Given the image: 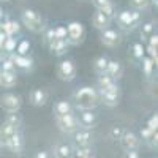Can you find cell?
Listing matches in <instances>:
<instances>
[{
	"label": "cell",
	"mask_w": 158,
	"mask_h": 158,
	"mask_svg": "<svg viewBox=\"0 0 158 158\" xmlns=\"http://www.w3.org/2000/svg\"><path fill=\"white\" fill-rule=\"evenodd\" d=\"M15 63L16 70H21V71H32L33 67H35V62L30 56H21V54H16V52H11L8 54Z\"/></svg>",
	"instance_id": "obj_13"
},
{
	"label": "cell",
	"mask_w": 158,
	"mask_h": 158,
	"mask_svg": "<svg viewBox=\"0 0 158 158\" xmlns=\"http://www.w3.org/2000/svg\"><path fill=\"white\" fill-rule=\"evenodd\" d=\"M24 147H25L24 135H22V131L19 130V131H16V133L8 139V142L5 144L3 149H8L13 155H21L24 152Z\"/></svg>",
	"instance_id": "obj_12"
},
{
	"label": "cell",
	"mask_w": 158,
	"mask_h": 158,
	"mask_svg": "<svg viewBox=\"0 0 158 158\" xmlns=\"http://www.w3.org/2000/svg\"><path fill=\"white\" fill-rule=\"evenodd\" d=\"M46 48L51 51L52 56H56V57H63V56L68 52L70 44H68L67 40H63V38H56V36H54V38H52L51 41H49V44H48Z\"/></svg>",
	"instance_id": "obj_14"
},
{
	"label": "cell",
	"mask_w": 158,
	"mask_h": 158,
	"mask_svg": "<svg viewBox=\"0 0 158 158\" xmlns=\"http://www.w3.org/2000/svg\"><path fill=\"white\" fill-rule=\"evenodd\" d=\"M30 51H32V43L29 40H21V41H18L16 49H15L16 54H21V56H30Z\"/></svg>",
	"instance_id": "obj_28"
},
{
	"label": "cell",
	"mask_w": 158,
	"mask_h": 158,
	"mask_svg": "<svg viewBox=\"0 0 158 158\" xmlns=\"http://www.w3.org/2000/svg\"><path fill=\"white\" fill-rule=\"evenodd\" d=\"M57 77L63 82H71L76 79L77 70H76V65L71 59H63L57 63V68H56Z\"/></svg>",
	"instance_id": "obj_7"
},
{
	"label": "cell",
	"mask_w": 158,
	"mask_h": 158,
	"mask_svg": "<svg viewBox=\"0 0 158 158\" xmlns=\"http://www.w3.org/2000/svg\"><path fill=\"white\" fill-rule=\"evenodd\" d=\"M100 104L98 89L92 85L77 87L73 94V106L79 111L82 109H95Z\"/></svg>",
	"instance_id": "obj_1"
},
{
	"label": "cell",
	"mask_w": 158,
	"mask_h": 158,
	"mask_svg": "<svg viewBox=\"0 0 158 158\" xmlns=\"http://www.w3.org/2000/svg\"><path fill=\"white\" fill-rule=\"evenodd\" d=\"M146 127H149L150 130H158V114H153V115H150V118L147 120Z\"/></svg>",
	"instance_id": "obj_41"
},
{
	"label": "cell",
	"mask_w": 158,
	"mask_h": 158,
	"mask_svg": "<svg viewBox=\"0 0 158 158\" xmlns=\"http://www.w3.org/2000/svg\"><path fill=\"white\" fill-rule=\"evenodd\" d=\"M22 108V97L18 94H3L0 97V109H2L5 114L10 112H19Z\"/></svg>",
	"instance_id": "obj_8"
},
{
	"label": "cell",
	"mask_w": 158,
	"mask_h": 158,
	"mask_svg": "<svg viewBox=\"0 0 158 158\" xmlns=\"http://www.w3.org/2000/svg\"><path fill=\"white\" fill-rule=\"evenodd\" d=\"M104 74H108L109 77H112L114 81H118V79H122V76H123V65L118 60H111L109 59Z\"/></svg>",
	"instance_id": "obj_18"
},
{
	"label": "cell",
	"mask_w": 158,
	"mask_h": 158,
	"mask_svg": "<svg viewBox=\"0 0 158 158\" xmlns=\"http://www.w3.org/2000/svg\"><path fill=\"white\" fill-rule=\"evenodd\" d=\"M108 62H109V59H108L106 56H100V57H97V59L94 60V71H95L97 76H98V74H103L104 71H106Z\"/></svg>",
	"instance_id": "obj_27"
},
{
	"label": "cell",
	"mask_w": 158,
	"mask_h": 158,
	"mask_svg": "<svg viewBox=\"0 0 158 158\" xmlns=\"http://www.w3.org/2000/svg\"><path fill=\"white\" fill-rule=\"evenodd\" d=\"M128 3H130L131 10H138V11H146L150 8L149 0H128Z\"/></svg>",
	"instance_id": "obj_32"
},
{
	"label": "cell",
	"mask_w": 158,
	"mask_h": 158,
	"mask_svg": "<svg viewBox=\"0 0 158 158\" xmlns=\"http://www.w3.org/2000/svg\"><path fill=\"white\" fill-rule=\"evenodd\" d=\"M118 142H120V147H122L123 152H128V150H139L141 144H142L141 138H139L136 133H133V131H123V135H122L120 139H118Z\"/></svg>",
	"instance_id": "obj_10"
},
{
	"label": "cell",
	"mask_w": 158,
	"mask_h": 158,
	"mask_svg": "<svg viewBox=\"0 0 158 158\" xmlns=\"http://www.w3.org/2000/svg\"><path fill=\"white\" fill-rule=\"evenodd\" d=\"M139 27H141V32H139V36H141V40H142V41H146L147 43V40L155 33V24L152 22V21H149V22H141V25H139Z\"/></svg>",
	"instance_id": "obj_25"
},
{
	"label": "cell",
	"mask_w": 158,
	"mask_h": 158,
	"mask_svg": "<svg viewBox=\"0 0 158 158\" xmlns=\"http://www.w3.org/2000/svg\"><path fill=\"white\" fill-rule=\"evenodd\" d=\"M0 2H8V0H0Z\"/></svg>",
	"instance_id": "obj_50"
},
{
	"label": "cell",
	"mask_w": 158,
	"mask_h": 158,
	"mask_svg": "<svg viewBox=\"0 0 158 158\" xmlns=\"http://www.w3.org/2000/svg\"><path fill=\"white\" fill-rule=\"evenodd\" d=\"M0 74H2V68H0Z\"/></svg>",
	"instance_id": "obj_51"
},
{
	"label": "cell",
	"mask_w": 158,
	"mask_h": 158,
	"mask_svg": "<svg viewBox=\"0 0 158 158\" xmlns=\"http://www.w3.org/2000/svg\"><path fill=\"white\" fill-rule=\"evenodd\" d=\"M114 19H117V25L122 32L130 33L141 25L142 13L138 11V10H122L118 15H115Z\"/></svg>",
	"instance_id": "obj_2"
},
{
	"label": "cell",
	"mask_w": 158,
	"mask_h": 158,
	"mask_svg": "<svg viewBox=\"0 0 158 158\" xmlns=\"http://www.w3.org/2000/svg\"><path fill=\"white\" fill-rule=\"evenodd\" d=\"M5 122H8V123H11L13 127H16V128H22V117H21V114L19 112H10V114H6V118H5Z\"/></svg>",
	"instance_id": "obj_31"
},
{
	"label": "cell",
	"mask_w": 158,
	"mask_h": 158,
	"mask_svg": "<svg viewBox=\"0 0 158 158\" xmlns=\"http://www.w3.org/2000/svg\"><path fill=\"white\" fill-rule=\"evenodd\" d=\"M77 120H79L81 128L94 130L98 125V115L94 112V109H82V111H79Z\"/></svg>",
	"instance_id": "obj_11"
},
{
	"label": "cell",
	"mask_w": 158,
	"mask_h": 158,
	"mask_svg": "<svg viewBox=\"0 0 158 158\" xmlns=\"http://www.w3.org/2000/svg\"><path fill=\"white\" fill-rule=\"evenodd\" d=\"M73 111H74V106H73L70 101H67V100H60V101H57L54 106H52V114H54V117L70 114Z\"/></svg>",
	"instance_id": "obj_23"
},
{
	"label": "cell",
	"mask_w": 158,
	"mask_h": 158,
	"mask_svg": "<svg viewBox=\"0 0 158 158\" xmlns=\"http://www.w3.org/2000/svg\"><path fill=\"white\" fill-rule=\"evenodd\" d=\"M18 84V71L13 70V71H3L0 74V87L3 89H13Z\"/></svg>",
	"instance_id": "obj_19"
},
{
	"label": "cell",
	"mask_w": 158,
	"mask_h": 158,
	"mask_svg": "<svg viewBox=\"0 0 158 158\" xmlns=\"http://www.w3.org/2000/svg\"><path fill=\"white\" fill-rule=\"evenodd\" d=\"M18 41H19V40H18L16 36H6V38H5V41H3V48H2V51L5 52V54H11V52H15Z\"/></svg>",
	"instance_id": "obj_30"
},
{
	"label": "cell",
	"mask_w": 158,
	"mask_h": 158,
	"mask_svg": "<svg viewBox=\"0 0 158 158\" xmlns=\"http://www.w3.org/2000/svg\"><path fill=\"white\" fill-rule=\"evenodd\" d=\"M52 155L57 158H68L73 155V146H70L67 142H59L52 149Z\"/></svg>",
	"instance_id": "obj_24"
},
{
	"label": "cell",
	"mask_w": 158,
	"mask_h": 158,
	"mask_svg": "<svg viewBox=\"0 0 158 158\" xmlns=\"http://www.w3.org/2000/svg\"><path fill=\"white\" fill-rule=\"evenodd\" d=\"M35 156H36V158H48V156H49V153H48L46 150H41V152L35 153Z\"/></svg>",
	"instance_id": "obj_46"
},
{
	"label": "cell",
	"mask_w": 158,
	"mask_h": 158,
	"mask_svg": "<svg viewBox=\"0 0 158 158\" xmlns=\"http://www.w3.org/2000/svg\"><path fill=\"white\" fill-rule=\"evenodd\" d=\"M0 30L5 32L6 36H16L21 32V24L15 19H10L6 15L2 19V24H0Z\"/></svg>",
	"instance_id": "obj_17"
},
{
	"label": "cell",
	"mask_w": 158,
	"mask_h": 158,
	"mask_svg": "<svg viewBox=\"0 0 158 158\" xmlns=\"http://www.w3.org/2000/svg\"><path fill=\"white\" fill-rule=\"evenodd\" d=\"M0 24H2V21H0Z\"/></svg>",
	"instance_id": "obj_52"
},
{
	"label": "cell",
	"mask_w": 158,
	"mask_h": 158,
	"mask_svg": "<svg viewBox=\"0 0 158 158\" xmlns=\"http://www.w3.org/2000/svg\"><path fill=\"white\" fill-rule=\"evenodd\" d=\"M54 120H56L57 128L62 131L63 135H73L76 130L81 128L79 120H77V115L74 112L65 114V115H57V117H54Z\"/></svg>",
	"instance_id": "obj_6"
},
{
	"label": "cell",
	"mask_w": 158,
	"mask_h": 158,
	"mask_svg": "<svg viewBox=\"0 0 158 158\" xmlns=\"http://www.w3.org/2000/svg\"><path fill=\"white\" fill-rule=\"evenodd\" d=\"M0 68H2L3 71H13V70H16L15 63H13V60H11V57L8 54H5L2 59H0Z\"/></svg>",
	"instance_id": "obj_33"
},
{
	"label": "cell",
	"mask_w": 158,
	"mask_h": 158,
	"mask_svg": "<svg viewBox=\"0 0 158 158\" xmlns=\"http://www.w3.org/2000/svg\"><path fill=\"white\" fill-rule=\"evenodd\" d=\"M123 131H125V130H123L122 127H117V125L112 127V128L109 130V139H111V141H118V139L122 138Z\"/></svg>",
	"instance_id": "obj_35"
},
{
	"label": "cell",
	"mask_w": 158,
	"mask_h": 158,
	"mask_svg": "<svg viewBox=\"0 0 158 158\" xmlns=\"http://www.w3.org/2000/svg\"><path fill=\"white\" fill-rule=\"evenodd\" d=\"M125 155H127L128 158H139L138 150H128V152H125Z\"/></svg>",
	"instance_id": "obj_44"
},
{
	"label": "cell",
	"mask_w": 158,
	"mask_h": 158,
	"mask_svg": "<svg viewBox=\"0 0 158 158\" xmlns=\"http://www.w3.org/2000/svg\"><path fill=\"white\" fill-rule=\"evenodd\" d=\"M98 95H100V103L104 104L106 108L118 106L122 98V90H120V85H118V81H114L106 87L98 89Z\"/></svg>",
	"instance_id": "obj_4"
},
{
	"label": "cell",
	"mask_w": 158,
	"mask_h": 158,
	"mask_svg": "<svg viewBox=\"0 0 158 158\" xmlns=\"http://www.w3.org/2000/svg\"><path fill=\"white\" fill-rule=\"evenodd\" d=\"M100 11L103 13V15H106V16L112 21V19L115 18V15H117V6H115V3H114V2H111V3H108L106 6H103Z\"/></svg>",
	"instance_id": "obj_34"
},
{
	"label": "cell",
	"mask_w": 158,
	"mask_h": 158,
	"mask_svg": "<svg viewBox=\"0 0 158 158\" xmlns=\"http://www.w3.org/2000/svg\"><path fill=\"white\" fill-rule=\"evenodd\" d=\"M2 149H3V147H2V144H0V153H2Z\"/></svg>",
	"instance_id": "obj_49"
},
{
	"label": "cell",
	"mask_w": 158,
	"mask_h": 158,
	"mask_svg": "<svg viewBox=\"0 0 158 158\" xmlns=\"http://www.w3.org/2000/svg\"><path fill=\"white\" fill-rule=\"evenodd\" d=\"M147 44H150V46H153V48H158V35H156V32L147 40Z\"/></svg>",
	"instance_id": "obj_43"
},
{
	"label": "cell",
	"mask_w": 158,
	"mask_h": 158,
	"mask_svg": "<svg viewBox=\"0 0 158 158\" xmlns=\"http://www.w3.org/2000/svg\"><path fill=\"white\" fill-rule=\"evenodd\" d=\"M111 2H112V0H92V5H94L97 10H101L103 6H106Z\"/></svg>",
	"instance_id": "obj_42"
},
{
	"label": "cell",
	"mask_w": 158,
	"mask_h": 158,
	"mask_svg": "<svg viewBox=\"0 0 158 158\" xmlns=\"http://www.w3.org/2000/svg\"><path fill=\"white\" fill-rule=\"evenodd\" d=\"M41 35H43V43H44V46H48L49 41L54 38V29H52V27H46V29L41 32Z\"/></svg>",
	"instance_id": "obj_37"
},
{
	"label": "cell",
	"mask_w": 158,
	"mask_h": 158,
	"mask_svg": "<svg viewBox=\"0 0 158 158\" xmlns=\"http://www.w3.org/2000/svg\"><path fill=\"white\" fill-rule=\"evenodd\" d=\"M16 131H19V128L13 127L11 123L3 120V123L0 125V144H2V147H5V144L8 142V139L15 135Z\"/></svg>",
	"instance_id": "obj_22"
},
{
	"label": "cell",
	"mask_w": 158,
	"mask_h": 158,
	"mask_svg": "<svg viewBox=\"0 0 158 158\" xmlns=\"http://www.w3.org/2000/svg\"><path fill=\"white\" fill-rule=\"evenodd\" d=\"M71 136H73V147H76V146H87V144H92V141H94L92 130H85V128L76 130Z\"/></svg>",
	"instance_id": "obj_15"
},
{
	"label": "cell",
	"mask_w": 158,
	"mask_h": 158,
	"mask_svg": "<svg viewBox=\"0 0 158 158\" xmlns=\"http://www.w3.org/2000/svg\"><path fill=\"white\" fill-rule=\"evenodd\" d=\"M92 25H94L97 30H103V29H106L111 25V19L106 15H103L100 10H97L94 13V16H92Z\"/></svg>",
	"instance_id": "obj_21"
},
{
	"label": "cell",
	"mask_w": 158,
	"mask_h": 158,
	"mask_svg": "<svg viewBox=\"0 0 158 158\" xmlns=\"http://www.w3.org/2000/svg\"><path fill=\"white\" fill-rule=\"evenodd\" d=\"M155 131H156V130H150L149 127H142L141 131H139V138H141V141H142V142H146V141L155 133Z\"/></svg>",
	"instance_id": "obj_38"
},
{
	"label": "cell",
	"mask_w": 158,
	"mask_h": 158,
	"mask_svg": "<svg viewBox=\"0 0 158 158\" xmlns=\"http://www.w3.org/2000/svg\"><path fill=\"white\" fill-rule=\"evenodd\" d=\"M21 22L25 29H27L29 32L32 33H41L48 25H46V21L44 18L40 15L38 11L32 10V8H27V10H24L21 13Z\"/></svg>",
	"instance_id": "obj_3"
},
{
	"label": "cell",
	"mask_w": 158,
	"mask_h": 158,
	"mask_svg": "<svg viewBox=\"0 0 158 158\" xmlns=\"http://www.w3.org/2000/svg\"><path fill=\"white\" fill-rule=\"evenodd\" d=\"M5 38H6V33L0 30V51H2V48H3V41H5Z\"/></svg>",
	"instance_id": "obj_45"
},
{
	"label": "cell",
	"mask_w": 158,
	"mask_h": 158,
	"mask_svg": "<svg viewBox=\"0 0 158 158\" xmlns=\"http://www.w3.org/2000/svg\"><path fill=\"white\" fill-rule=\"evenodd\" d=\"M146 144H147L150 149H155L156 150V147H158V131H155V133L146 141Z\"/></svg>",
	"instance_id": "obj_40"
},
{
	"label": "cell",
	"mask_w": 158,
	"mask_h": 158,
	"mask_svg": "<svg viewBox=\"0 0 158 158\" xmlns=\"http://www.w3.org/2000/svg\"><path fill=\"white\" fill-rule=\"evenodd\" d=\"M144 48L146 46L142 43H133V46H131V56H133V59L136 62H141V59L146 56V49Z\"/></svg>",
	"instance_id": "obj_29"
},
{
	"label": "cell",
	"mask_w": 158,
	"mask_h": 158,
	"mask_svg": "<svg viewBox=\"0 0 158 158\" xmlns=\"http://www.w3.org/2000/svg\"><path fill=\"white\" fill-rule=\"evenodd\" d=\"M48 100H49V94H48L44 89H33L30 92V97H29L30 104H32V106H35V108L46 106Z\"/></svg>",
	"instance_id": "obj_16"
},
{
	"label": "cell",
	"mask_w": 158,
	"mask_h": 158,
	"mask_svg": "<svg viewBox=\"0 0 158 158\" xmlns=\"http://www.w3.org/2000/svg\"><path fill=\"white\" fill-rule=\"evenodd\" d=\"M101 33H100V41H101V44L104 46V48H108V49H115L117 46H120L122 44V33L120 32H117V30H114V29H109V27H106V29H103V30H100Z\"/></svg>",
	"instance_id": "obj_9"
},
{
	"label": "cell",
	"mask_w": 158,
	"mask_h": 158,
	"mask_svg": "<svg viewBox=\"0 0 158 158\" xmlns=\"http://www.w3.org/2000/svg\"><path fill=\"white\" fill-rule=\"evenodd\" d=\"M149 2H150V5H155V6L158 5V0H149Z\"/></svg>",
	"instance_id": "obj_47"
},
{
	"label": "cell",
	"mask_w": 158,
	"mask_h": 158,
	"mask_svg": "<svg viewBox=\"0 0 158 158\" xmlns=\"http://www.w3.org/2000/svg\"><path fill=\"white\" fill-rule=\"evenodd\" d=\"M73 155L76 158H94V156H97V149L92 146V144H87V146H76V147H73Z\"/></svg>",
	"instance_id": "obj_20"
},
{
	"label": "cell",
	"mask_w": 158,
	"mask_h": 158,
	"mask_svg": "<svg viewBox=\"0 0 158 158\" xmlns=\"http://www.w3.org/2000/svg\"><path fill=\"white\" fill-rule=\"evenodd\" d=\"M54 36L67 40V25H57V27H54Z\"/></svg>",
	"instance_id": "obj_39"
},
{
	"label": "cell",
	"mask_w": 158,
	"mask_h": 158,
	"mask_svg": "<svg viewBox=\"0 0 158 158\" xmlns=\"http://www.w3.org/2000/svg\"><path fill=\"white\" fill-rule=\"evenodd\" d=\"M85 25L79 21H71L67 24V41L70 46H81L85 41Z\"/></svg>",
	"instance_id": "obj_5"
},
{
	"label": "cell",
	"mask_w": 158,
	"mask_h": 158,
	"mask_svg": "<svg viewBox=\"0 0 158 158\" xmlns=\"http://www.w3.org/2000/svg\"><path fill=\"white\" fill-rule=\"evenodd\" d=\"M146 49V54L155 62V65H158V48H153L150 44H147V48H144Z\"/></svg>",
	"instance_id": "obj_36"
},
{
	"label": "cell",
	"mask_w": 158,
	"mask_h": 158,
	"mask_svg": "<svg viewBox=\"0 0 158 158\" xmlns=\"http://www.w3.org/2000/svg\"><path fill=\"white\" fill-rule=\"evenodd\" d=\"M141 68H142L144 76L150 77V76L153 74V70L156 68V65H155V62H153L149 56H144V57L141 59Z\"/></svg>",
	"instance_id": "obj_26"
},
{
	"label": "cell",
	"mask_w": 158,
	"mask_h": 158,
	"mask_svg": "<svg viewBox=\"0 0 158 158\" xmlns=\"http://www.w3.org/2000/svg\"><path fill=\"white\" fill-rule=\"evenodd\" d=\"M3 56H5V52H3V51H0V59H2Z\"/></svg>",
	"instance_id": "obj_48"
}]
</instances>
